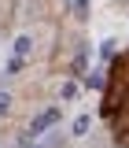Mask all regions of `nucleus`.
<instances>
[{
    "mask_svg": "<svg viewBox=\"0 0 129 148\" xmlns=\"http://www.w3.org/2000/svg\"><path fill=\"white\" fill-rule=\"evenodd\" d=\"M18 71H22V59H18V56H11V59H7V71H4V74H18Z\"/></svg>",
    "mask_w": 129,
    "mask_h": 148,
    "instance_id": "0eeeda50",
    "label": "nucleus"
},
{
    "mask_svg": "<svg viewBox=\"0 0 129 148\" xmlns=\"http://www.w3.org/2000/svg\"><path fill=\"white\" fill-rule=\"evenodd\" d=\"M89 126H92L89 115H77V119L70 122V133H74V137H85V133H89Z\"/></svg>",
    "mask_w": 129,
    "mask_h": 148,
    "instance_id": "7ed1b4c3",
    "label": "nucleus"
},
{
    "mask_svg": "<svg viewBox=\"0 0 129 148\" xmlns=\"http://www.w3.org/2000/svg\"><path fill=\"white\" fill-rule=\"evenodd\" d=\"M7 111H11V92L0 89V115H7Z\"/></svg>",
    "mask_w": 129,
    "mask_h": 148,
    "instance_id": "39448f33",
    "label": "nucleus"
},
{
    "mask_svg": "<svg viewBox=\"0 0 129 148\" xmlns=\"http://www.w3.org/2000/svg\"><path fill=\"white\" fill-rule=\"evenodd\" d=\"M74 8H77V11L85 15V11H89V0H74Z\"/></svg>",
    "mask_w": 129,
    "mask_h": 148,
    "instance_id": "6e6552de",
    "label": "nucleus"
},
{
    "mask_svg": "<svg viewBox=\"0 0 129 148\" xmlns=\"http://www.w3.org/2000/svg\"><path fill=\"white\" fill-rule=\"evenodd\" d=\"M59 119H63V111H59V108H48V111H41V115L33 119V126H30V130H33L37 137H41V133H44L48 126H55Z\"/></svg>",
    "mask_w": 129,
    "mask_h": 148,
    "instance_id": "f257e3e1",
    "label": "nucleus"
},
{
    "mask_svg": "<svg viewBox=\"0 0 129 148\" xmlns=\"http://www.w3.org/2000/svg\"><path fill=\"white\" fill-rule=\"evenodd\" d=\"M77 82H67V85H63V89H59V96H63V100H77Z\"/></svg>",
    "mask_w": 129,
    "mask_h": 148,
    "instance_id": "20e7f679",
    "label": "nucleus"
},
{
    "mask_svg": "<svg viewBox=\"0 0 129 148\" xmlns=\"http://www.w3.org/2000/svg\"><path fill=\"white\" fill-rule=\"evenodd\" d=\"M111 56H114V41H103L100 45V59H111Z\"/></svg>",
    "mask_w": 129,
    "mask_h": 148,
    "instance_id": "423d86ee",
    "label": "nucleus"
},
{
    "mask_svg": "<svg viewBox=\"0 0 129 148\" xmlns=\"http://www.w3.org/2000/svg\"><path fill=\"white\" fill-rule=\"evenodd\" d=\"M30 48H33V37H30V34H18V37H15V56H18V59H26Z\"/></svg>",
    "mask_w": 129,
    "mask_h": 148,
    "instance_id": "f03ea898",
    "label": "nucleus"
}]
</instances>
